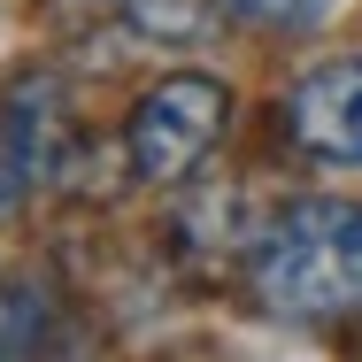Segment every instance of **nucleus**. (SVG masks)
<instances>
[{"label": "nucleus", "mask_w": 362, "mask_h": 362, "mask_svg": "<svg viewBox=\"0 0 362 362\" xmlns=\"http://www.w3.org/2000/svg\"><path fill=\"white\" fill-rule=\"evenodd\" d=\"M255 293L278 316H347L362 308V209L293 201L255 239Z\"/></svg>", "instance_id": "1"}, {"label": "nucleus", "mask_w": 362, "mask_h": 362, "mask_svg": "<svg viewBox=\"0 0 362 362\" xmlns=\"http://www.w3.org/2000/svg\"><path fill=\"white\" fill-rule=\"evenodd\" d=\"M223 108H231V93H223L216 77H193V70L162 77L132 108V132H124L132 170H139L146 185H170V177L201 170V154L223 139Z\"/></svg>", "instance_id": "2"}, {"label": "nucleus", "mask_w": 362, "mask_h": 362, "mask_svg": "<svg viewBox=\"0 0 362 362\" xmlns=\"http://www.w3.org/2000/svg\"><path fill=\"white\" fill-rule=\"evenodd\" d=\"M62 139H70V124H62V93H54L47 77L16 85L8 108H0V216H16L39 185H54V170H62Z\"/></svg>", "instance_id": "3"}, {"label": "nucleus", "mask_w": 362, "mask_h": 362, "mask_svg": "<svg viewBox=\"0 0 362 362\" xmlns=\"http://www.w3.org/2000/svg\"><path fill=\"white\" fill-rule=\"evenodd\" d=\"M286 132L324 162H362V62H324L286 93Z\"/></svg>", "instance_id": "4"}, {"label": "nucleus", "mask_w": 362, "mask_h": 362, "mask_svg": "<svg viewBox=\"0 0 362 362\" xmlns=\"http://www.w3.org/2000/svg\"><path fill=\"white\" fill-rule=\"evenodd\" d=\"M209 16H216V0H124V23H132L139 39H162V47L201 39Z\"/></svg>", "instance_id": "5"}, {"label": "nucleus", "mask_w": 362, "mask_h": 362, "mask_svg": "<svg viewBox=\"0 0 362 362\" xmlns=\"http://www.w3.org/2000/svg\"><path fill=\"white\" fill-rule=\"evenodd\" d=\"M231 8L255 16V23H286V31H293V23H316L332 0H231Z\"/></svg>", "instance_id": "6"}]
</instances>
